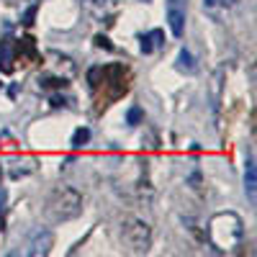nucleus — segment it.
I'll return each instance as SVG.
<instances>
[{
  "label": "nucleus",
  "instance_id": "f257e3e1",
  "mask_svg": "<svg viewBox=\"0 0 257 257\" xmlns=\"http://www.w3.org/2000/svg\"><path fill=\"white\" fill-rule=\"evenodd\" d=\"M242 219L237 213H219V216H213L211 224H208V237H211V244L216 249H231L237 247L239 239H242Z\"/></svg>",
  "mask_w": 257,
  "mask_h": 257
},
{
  "label": "nucleus",
  "instance_id": "f03ea898",
  "mask_svg": "<svg viewBox=\"0 0 257 257\" xmlns=\"http://www.w3.org/2000/svg\"><path fill=\"white\" fill-rule=\"evenodd\" d=\"M82 211V196L75 188H59L47 201V216L52 221H70Z\"/></svg>",
  "mask_w": 257,
  "mask_h": 257
},
{
  "label": "nucleus",
  "instance_id": "7ed1b4c3",
  "mask_svg": "<svg viewBox=\"0 0 257 257\" xmlns=\"http://www.w3.org/2000/svg\"><path fill=\"white\" fill-rule=\"evenodd\" d=\"M121 237L128 247H132V252H147L149 249V226L144 221H137V219L126 221Z\"/></svg>",
  "mask_w": 257,
  "mask_h": 257
},
{
  "label": "nucleus",
  "instance_id": "20e7f679",
  "mask_svg": "<svg viewBox=\"0 0 257 257\" xmlns=\"http://www.w3.org/2000/svg\"><path fill=\"white\" fill-rule=\"evenodd\" d=\"M13 57H16V49H13V39H3V44H0V72L11 75L13 72Z\"/></svg>",
  "mask_w": 257,
  "mask_h": 257
},
{
  "label": "nucleus",
  "instance_id": "39448f33",
  "mask_svg": "<svg viewBox=\"0 0 257 257\" xmlns=\"http://www.w3.org/2000/svg\"><path fill=\"white\" fill-rule=\"evenodd\" d=\"M157 47H165V31L155 29V31H149L142 36V52L144 54H152Z\"/></svg>",
  "mask_w": 257,
  "mask_h": 257
},
{
  "label": "nucleus",
  "instance_id": "423d86ee",
  "mask_svg": "<svg viewBox=\"0 0 257 257\" xmlns=\"http://www.w3.org/2000/svg\"><path fill=\"white\" fill-rule=\"evenodd\" d=\"M167 21H170V31H173V36H183V29H185V11H180L178 6H170Z\"/></svg>",
  "mask_w": 257,
  "mask_h": 257
},
{
  "label": "nucleus",
  "instance_id": "0eeeda50",
  "mask_svg": "<svg viewBox=\"0 0 257 257\" xmlns=\"http://www.w3.org/2000/svg\"><path fill=\"white\" fill-rule=\"evenodd\" d=\"M16 52H18L21 59L34 62V59H36V39H34V36H24V39L16 44Z\"/></svg>",
  "mask_w": 257,
  "mask_h": 257
},
{
  "label": "nucleus",
  "instance_id": "6e6552de",
  "mask_svg": "<svg viewBox=\"0 0 257 257\" xmlns=\"http://www.w3.org/2000/svg\"><path fill=\"white\" fill-rule=\"evenodd\" d=\"M49 244H52V231H36V237L31 242V254H47L49 252Z\"/></svg>",
  "mask_w": 257,
  "mask_h": 257
},
{
  "label": "nucleus",
  "instance_id": "1a4fd4ad",
  "mask_svg": "<svg viewBox=\"0 0 257 257\" xmlns=\"http://www.w3.org/2000/svg\"><path fill=\"white\" fill-rule=\"evenodd\" d=\"M244 188H247V196L249 201H254V188H257V173H254V162H247V173H244Z\"/></svg>",
  "mask_w": 257,
  "mask_h": 257
},
{
  "label": "nucleus",
  "instance_id": "9d476101",
  "mask_svg": "<svg viewBox=\"0 0 257 257\" xmlns=\"http://www.w3.org/2000/svg\"><path fill=\"white\" fill-rule=\"evenodd\" d=\"M178 70L180 72H196V62H193V54L188 52V49H183L180 54H178Z\"/></svg>",
  "mask_w": 257,
  "mask_h": 257
},
{
  "label": "nucleus",
  "instance_id": "9b49d317",
  "mask_svg": "<svg viewBox=\"0 0 257 257\" xmlns=\"http://www.w3.org/2000/svg\"><path fill=\"white\" fill-rule=\"evenodd\" d=\"M90 142V128H85V126H80L77 132L72 134V139H70V144L75 147V149H80V147H85Z\"/></svg>",
  "mask_w": 257,
  "mask_h": 257
},
{
  "label": "nucleus",
  "instance_id": "f8f14e48",
  "mask_svg": "<svg viewBox=\"0 0 257 257\" xmlns=\"http://www.w3.org/2000/svg\"><path fill=\"white\" fill-rule=\"evenodd\" d=\"M142 121H144V111L139 108V105L128 108V113H126V123H128V126H137V123H142Z\"/></svg>",
  "mask_w": 257,
  "mask_h": 257
},
{
  "label": "nucleus",
  "instance_id": "ddd939ff",
  "mask_svg": "<svg viewBox=\"0 0 257 257\" xmlns=\"http://www.w3.org/2000/svg\"><path fill=\"white\" fill-rule=\"evenodd\" d=\"M39 85H41V88H64L67 80H64V77H41Z\"/></svg>",
  "mask_w": 257,
  "mask_h": 257
},
{
  "label": "nucleus",
  "instance_id": "4468645a",
  "mask_svg": "<svg viewBox=\"0 0 257 257\" xmlns=\"http://www.w3.org/2000/svg\"><path fill=\"white\" fill-rule=\"evenodd\" d=\"M88 82H90V88H98V85L103 82V67H93L88 72Z\"/></svg>",
  "mask_w": 257,
  "mask_h": 257
},
{
  "label": "nucleus",
  "instance_id": "2eb2a0df",
  "mask_svg": "<svg viewBox=\"0 0 257 257\" xmlns=\"http://www.w3.org/2000/svg\"><path fill=\"white\" fill-rule=\"evenodd\" d=\"M36 11H39V6H31V8H26L24 18H21V24H24V26H31V24H34V18H36Z\"/></svg>",
  "mask_w": 257,
  "mask_h": 257
},
{
  "label": "nucleus",
  "instance_id": "dca6fc26",
  "mask_svg": "<svg viewBox=\"0 0 257 257\" xmlns=\"http://www.w3.org/2000/svg\"><path fill=\"white\" fill-rule=\"evenodd\" d=\"M95 47H100V49H108V52L113 49L111 39H108V36H103V34H98V36H95Z\"/></svg>",
  "mask_w": 257,
  "mask_h": 257
},
{
  "label": "nucleus",
  "instance_id": "f3484780",
  "mask_svg": "<svg viewBox=\"0 0 257 257\" xmlns=\"http://www.w3.org/2000/svg\"><path fill=\"white\" fill-rule=\"evenodd\" d=\"M3 206H6V190L0 188V211H3Z\"/></svg>",
  "mask_w": 257,
  "mask_h": 257
},
{
  "label": "nucleus",
  "instance_id": "a211bd4d",
  "mask_svg": "<svg viewBox=\"0 0 257 257\" xmlns=\"http://www.w3.org/2000/svg\"><path fill=\"white\" fill-rule=\"evenodd\" d=\"M62 103H64V98H59V95L52 98V105H62Z\"/></svg>",
  "mask_w": 257,
  "mask_h": 257
},
{
  "label": "nucleus",
  "instance_id": "6ab92c4d",
  "mask_svg": "<svg viewBox=\"0 0 257 257\" xmlns=\"http://www.w3.org/2000/svg\"><path fill=\"white\" fill-rule=\"evenodd\" d=\"M203 3H206V8H213L216 3H221V0H203Z\"/></svg>",
  "mask_w": 257,
  "mask_h": 257
},
{
  "label": "nucleus",
  "instance_id": "aec40b11",
  "mask_svg": "<svg viewBox=\"0 0 257 257\" xmlns=\"http://www.w3.org/2000/svg\"><path fill=\"white\" fill-rule=\"evenodd\" d=\"M142 3H149V0H142Z\"/></svg>",
  "mask_w": 257,
  "mask_h": 257
}]
</instances>
